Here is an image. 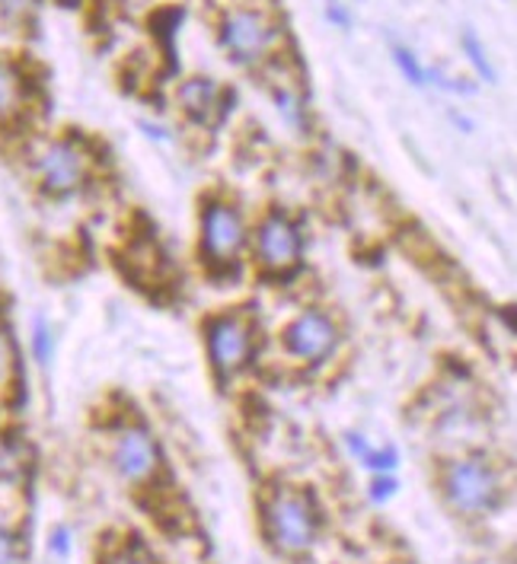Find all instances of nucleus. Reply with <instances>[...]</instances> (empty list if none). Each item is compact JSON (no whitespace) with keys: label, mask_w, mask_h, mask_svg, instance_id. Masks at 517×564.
<instances>
[{"label":"nucleus","mask_w":517,"mask_h":564,"mask_svg":"<svg viewBox=\"0 0 517 564\" xmlns=\"http://www.w3.org/2000/svg\"><path fill=\"white\" fill-rule=\"evenodd\" d=\"M64 7H74V3H77V0H62Z\"/></svg>","instance_id":"c85d7f7f"},{"label":"nucleus","mask_w":517,"mask_h":564,"mask_svg":"<svg viewBox=\"0 0 517 564\" xmlns=\"http://www.w3.org/2000/svg\"><path fill=\"white\" fill-rule=\"evenodd\" d=\"M32 109L30 70L13 58H0V128H17Z\"/></svg>","instance_id":"f8f14e48"},{"label":"nucleus","mask_w":517,"mask_h":564,"mask_svg":"<svg viewBox=\"0 0 517 564\" xmlns=\"http://www.w3.org/2000/svg\"><path fill=\"white\" fill-rule=\"evenodd\" d=\"M35 3L39 0H0V17L7 23H26L35 13Z\"/></svg>","instance_id":"393cba45"},{"label":"nucleus","mask_w":517,"mask_h":564,"mask_svg":"<svg viewBox=\"0 0 517 564\" xmlns=\"http://www.w3.org/2000/svg\"><path fill=\"white\" fill-rule=\"evenodd\" d=\"M269 338L259 310L249 303L208 310L198 319V341L214 387L234 389L252 380L269 357Z\"/></svg>","instance_id":"f03ea898"},{"label":"nucleus","mask_w":517,"mask_h":564,"mask_svg":"<svg viewBox=\"0 0 517 564\" xmlns=\"http://www.w3.org/2000/svg\"><path fill=\"white\" fill-rule=\"evenodd\" d=\"M45 549H49V555H52L55 562H67L71 552H74V533H71V527H64V523L52 527Z\"/></svg>","instance_id":"aec40b11"},{"label":"nucleus","mask_w":517,"mask_h":564,"mask_svg":"<svg viewBox=\"0 0 517 564\" xmlns=\"http://www.w3.org/2000/svg\"><path fill=\"white\" fill-rule=\"evenodd\" d=\"M390 58H394L396 70L402 74V80L409 84V87L416 89H426V64L419 61V55L409 48V45H402V42H390Z\"/></svg>","instance_id":"dca6fc26"},{"label":"nucleus","mask_w":517,"mask_h":564,"mask_svg":"<svg viewBox=\"0 0 517 564\" xmlns=\"http://www.w3.org/2000/svg\"><path fill=\"white\" fill-rule=\"evenodd\" d=\"M448 119L454 121V124L460 128V131H463V134H473V131H476V121L470 119V116H463L460 109H448Z\"/></svg>","instance_id":"cd10ccee"},{"label":"nucleus","mask_w":517,"mask_h":564,"mask_svg":"<svg viewBox=\"0 0 517 564\" xmlns=\"http://www.w3.org/2000/svg\"><path fill=\"white\" fill-rule=\"evenodd\" d=\"M310 256V227L304 214L288 205L252 210L249 278L266 288H291L301 281Z\"/></svg>","instance_id":"20e7f679"},{"label":"nucleus","mask_w":517,"mask_h":564,"mask_svg":"<svg viewBox=\"0 0 517 564\" xmlns=\"http://www.w3.org/2000/svg\"><path fill=\"white\" fill-rule=\"evenodd\" d=\"M141 134L153 141V144H176V128L166 124V121H153V119H141L138 121Z\"/></svg>","instance_id":"5701e85b"},{"label":"nucleus","mask_w":517,"mask_h":564,"mask_svg":"<svg viewBox=\"0 0 517 564\" xmlns=\"http://www.w3.org/2000/svg\"><path fill=\"white\" fill-rule=\"evenodd\" d=\"M342 444H345V449H348V453H352L358 463L365 459V453L370 449V446H374L370 441H367L365 434H362V431H345V434H342Z\"/></svg>","instance_id":"a878e982"},{"label":"nucleus","mask_w":517,"mask_h":564,"mask_svg":"<svg viewBox=\"0 0 517 564\" xmlns=\"http://www.w3.org/2000/svg\"><path fill=\"white\" fill-rule=\"evenodd\" d=\"M444 505L463 520H483L505 505V478L486 453H460L438 473Z\"/></svg>","instance_id":"6e6552de"},{"label":"nucleus","mask_w":517,"mask_h":564,"mask_svg":"<svg viewBox=\"0 0 517 564\" xmlns=\"http://www.w3.org/2000/svg\"><path fill=\"white\" fill-rule=\"evenodd\" d=\"M214 39L234 67L262 74L269 64L291 55V35L272 0H234L214 20Z\"/></svg>","instance_id":"7ed1b4c3"},{"label":"nucleus","mask_w":517,"mask_h":564,"mask_svg":"<svg viewBox=\"0 0 517 564\" xmlns=\"http://www.w3.org/2000/svg\"><path fill=\"white\" fill-rule=\"evenodd\" d=\"M252 210L227 188H208L195 202L192 259L208 284H237L249 274Z\"/></svg>","instance_id":"f257e3e1"},{"label":"nucleus","mask_w":517,"mask_h":564,"mask_svg":"<svg viewBox=\"0 0 517 564\" xmlns=\"http://www.w3.org/2000/svg\"><path fill=\"white\" fill-rule=\"evenodd\" d=\"M396 495H399V478H396V473L370 476V481H367V501L370 505H387V501H394Z\"/></svg>","instance_id":"6ab92c4d"},{"label":"nucleus","mask_w":517,"mask_h":564,"mask_svg":"<svg viewBox=\"0 0 517 564\" xmlns=\"http://www.w3.org/2000/svg\"><path fill=\"white\" fill-rule=\"evenodd\" d=\"M323 507L320 498L294 481H274L259 498V533L274 555L301 562L323 539Z\"/></svg>","instance_id":"39448f33"},{"label":"nucleus","mask_w":517,"mask_h":564,"mask_svg":"<svg viewBox=\"0 0 517 564\" xmlns=\"http://www.w3.org/2000/svg\"><path fill=\"white\" fill-rule=\"evenodd\" d=\"M173 109L189 128L212 131L230 109V89L220 87L208 74H189L173 89Z\"/></svg>","instance_id":"9b49d317"},{"label":"nucleus","mask_w":517,"mask_h":564,"mask_svg":"<svg viewBox=\"0 0 517 564\" xmlns=\"http://www.w3.org/2000/svg\"><path fill=\"white\" fill-rule=\"evenodd\" d=\"M26 348H30L32 364L39 370H49L58 357V332L52 326V319L45 313H35L26 328Z\"/></svg>","instance_id":"ddd939ff"},{"label":"nucleus","mask_w":517,"mask_h":564,"mask_svg":"<svg viewBox=\"0 0 517 564\" xmlns=\"http://www.w3.org/2000/svg\"><path fill=\"white\" fill-rule=\"evenodd\" d=\"M109 466L131 488H151L163 473V446L144 421H122L109 434Z\"/></svg>","instance_id":"1a4fd4ad"},{"label":"nucleus","mask_w":517,"mask_h":564,"mask_svg":"<svg viewBox=\"0 0 517 564\" xmlns=\"http://www.w3.org/2000/svg\"><path fill=\"white\" fill-rule=\"evenodd\" d=\"M495 316H498V323L505 326V332L517 338V303H505V306H498L495 310Z\"/></svg>","instance_id":"bb28decb"},{"label":"nucleus","mask_w":517,"mask_h":564,"mask_svg":"<svg viewBox=\"0 0 517 564\" xmlns=\"http://www.w3.org/2000/svg\"><path fill=\"white\" fill-rule=\"evenodd\" d=\"M362 466H365L370 476H387V473H396L399 469V449L396 446H370L365 453V459H362Z\"/></svg>","instance_id":"a211bd4d"},{"label":"nucleus","mask_w":517,"mask_h":564,"mask_svg":"<svg viewBox=\"0 0 517 564\" xmlns=\"http://www.w3.org/2000/svg\"><path fill=\"white\" fill-rule=\"evenodd\" d=\"M259 77L266 80V93L272 99L274 116L281 119V124L301 141L313 138V112H310V99H306L304 84L298 77L294 58L291 55L278 58Z\"/></svg>","instance_id":"9d476101"},{"label":"nucleus","mask_w":517,"mask_h":564,"mask_svg":"<svg viewBox=\"0 0 517 564\" xmlns=\"http://www.w3.org/2000/svg\"><path fill=\"white\" fill-rule=\"evenodd\" d=\"M323 17H326V23L338 32H352V26H355V13H352L348 3H342V0H326Z\"/></svg>","instance_id":"4be33fe9"},{"label":"nucleus","mask_w":517,"mask_h":564,"mask_svg":"<svg viewBox=\"0 0 517 564\" xmlns=\"http://www.w3.org/2000/svg\"><path fill=\"white\" fill-rule=\"evenodd\" d=\"M426 80L428 87L441 89V93H451V96H473V93L480 89L473 80H466V77L448 74L441 64H426Z\"/></svg>","instance_id":"f3484780"},{"label":"nucleus","mask_w":517,"mask_h":564,"mask_svg":"<svg viewBox=\"0 0 517 564\" xmlns=\"http://www.w3.org/2000/svg\"><path fill=\"white\" fill-rule=\"evenodd\" d=\"M460 52H463L466 64L473 67L476 80H483L488 87L498 84V67H495V61L488 58L486 42L480 39V32L473 26H463V32H460Z\"/></svg>","instance_id":"4468645a"},{"label":"nucleus","mask_w":517,"mask_h":564,"mask_svg":"<svg viewBox=\"0 0 517 564\" xmlns=\"http://www.w3.org/2000/svg\"><path fill=\"white\" fill-rule=\"evenodd\" d=\"M13 370H17V345H13V335L0 326V387L10 383Z\"/></svg>","instance_id":"412c9836"},{"label":"nucleus","mask_w":517,"mask_h":564,"mask_svg":"<svg viewBox=\"0 0 517 564\" xmlns=\"http://www.w3.org/2000/svg\"><path fill=\"white\" fill-rule=\"evenodd\" d=\"M99 564H160V558L141 539H122V542H116V545H109L103 552Z\"/></svg>","instance_id":"2eb2a0df"},{"label":"nucleus","mask_w":517,"mask_h":564,"mask_svg":"<svg viewBox=\"0 0 517 564\" xmlns=\"http://www.w3.org/2000/svg\"><path fill=\"white\" fill-rule=\"evenodd\" d=\"M99 156L80 134H55L39 141L30 153V176L39 195L52 202H71L96 182Z\"/></svg>","instance_id":"0eeeda50"},{"label":"nucleus","mask_w":517,"mask_h":564,"mask_svg":"<svg viewBox=\"0 0 517 564\" xmlns=\"http://www.w3.org/2000/svg\"><path fill=\"white\" fill-rule=\"evenodd\" d=\"M0 564H20V539L3 517H0Z\"/></svg>","instance_id":"b1692460"},{"label":"nucleus","mask_w":517,"mask_h":564,"mask_svg":"<svg viewBox=\"0 0 517 564\" xmlns=\"http://www.w3.org/2000/svg\"><path fill=\"white\" fill-rule=\"evenodd\" d=\"M269 351L294 373H320L345 351V326L320 300L298 303L269 338Z\"/></svg>","instance_id":"423d86ee"}]
</instances>
